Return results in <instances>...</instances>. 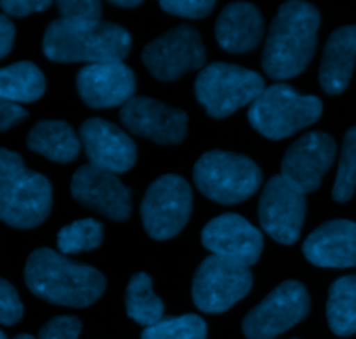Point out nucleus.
I'll return each instance as SVG.
<instances>
[{
	"mask_svg": "<svg viewBox=\"0 0 356 339\" xmlns=\"http://www.w3.org/2000/svg\"><path fill=\"white\" fill-rule=\"evenodd\" d=\"M263 93L264 80L259 73L222 61L205 66L195 82L198 103L214 118L229 117Z\"/></svg>",
	"mask_w": 356,
	"mask_h": 339,
	"instance_id": "423d86ee",
	"label": "nucleus"
},
{
	"mask_svg": "<svg viewBox=\"0 0 356 339\" xmlns=\"http://www.w3.org/2000/svg\"><path fill=\"white\" fill-rule=\"evenodd\" d=\"M312 306L308 291L298 281H287L270 292L243 319L247 339H275L306 319Z\"/></svg>",
	"mask_w": 356,
	"mask_h": 339,
	"instance_id": "1a4fd4ad",
	"label": "nucleus"
},
{
	"mask_svg": "<svg viewBox=\"0 0 356 339\" xmlns=\"http://www.w3.org/2000/svg\"><path fill=\"white\" fill-rule=\"evenodd\" d=\"M202 244L214 256L250 267L263 253V233L238 214H221L211 219L202 232Z\"/></svg>",
	"mask_w": 356,
	"mask_h": 339,
	"instance_id": "f3484780",
	"label": "nucleus"
},
{
	"mask_svg": "<svg viewBox=\"0 0 356 339\" xmlns=\"http://www.w3.org/2000/svg\"><path fill=\"white\" fill-rule=\"evenodd\" d=\"M45 77L35 63L19 61L0 68V97L10 103H31L42 97Z\"/></svg>",
	"mask_w": 356,
	"mask_h": 339,
	"instance_id": "5701e85b",
	"label": "nucleus"
},
{
	"mask_svg": "<svg viewBox=\"0 0 356 339\" xmlns=\"http://www.w3.org/2000/svg\"><path fill=\"white\" fill-rule=\"evenodd\" d=\"M28 148L58 164H68L80 153V136L63 120H42L28 134Z\"/></svg>",
	"mask_w": 356,
	"mask_h": 339,
	"instance_id": "4be33fe9",
	"label": "nucleus"
},
{
	"mask_svg": "<svg viewBox=\"0 0 356 339\" xmlns=\"http://www.w3.org/2000/svg\"><path fill=\"white\" fill-rule=\"evenodd\" d=\"M14 35H16V28L13 21L6 14H0V59L6 58L13 49Z\"/></svg>",
	"mask_w": 356,
	"mask_h": 339,
	"instance_id": "c9c22d12",
	"label": "nucleus"
},
{
	"mask_svg": "<svg viewBox=\"0 0 356 339\" xmlns=\"http://www.w3.org/2000/svg\"><path fill=\"white\" fill-rule=\"evenodd\" d=\"M141 58L155 79L172 82L205 65V47L193 26L181 24L149 42Z\"/></svg>",
	"mask_w": 356,
	"mask_h": 339,
	"instance_id": "9d476101",
	"label": "nucleus"
},
{
	"mask_svg": "<svg viewBox=\"0 0 356 339\" xmlns=\"http://www.w3.org/2000/svg\"><path fill=\"white\" fill-rule=\"evenodd\" d=\"M104 228L92 218L76 219L58 233V247L61 254H79L97 249L103 242Z\"/></svg>",
	"mask_w": 356,
	"mask_h": 339,
	"instance_id": "a878e982",
	"label": "nucleus"
},
{
	"mask_svg": "<svg viewBox=\"0 0 356 339\" xmlns=\"http://www.w3.org/2000/svg\"><path fill=\"white\" fill-rule=\"evenodd\" d=\"M132 38L120 24L106 21L54 19L44 33L45 58L56 63L124 61L131 52Z\"/></svg>",
	"mask_w": 356,
	"mask_h": 339,
	"instance_id": "7ed1b4c3",
	"label": "nucleus"
},
{
	"mask_svg": "<svg viewBox=\"0 0 356 339\" xmlns=\"http://www.w3.org/2000/svg\"><path fill=\"white\" fill-rule=\"evenodd\" d=\"M322 115V101L299 94L287 84H275L250 104L249 122L268 139H285L315 124Z\"/></svg>",
	"mask_w": 356,
	"mask_h": 339,
	"instance_id": "39448f33",
	"label": "nucleus"
},
{
	"mask_svg": "<svg viewBox=\"0 0 356 339\" xmlns=\"http://www.w3.org/2000/svg\"><path fill=\"white\" fill-rule=\"evenodd\" d=\"M207 326L198 315H181L162 319L159 324L146 327L141 339H205Z\"/></svg>",
	"mask_w": 356,
	"mask_h": 339,
	"instance_id": "bb28decb",
	"label": "nucleus"
},
{
	"mask_svg": "<svg viewBox=\"0 0 356 339\" xmlns=\"http://www.w3.org/2000/svg\"><path fill=\"white\" fill-rule=\"evenodd\" d=\"M252 284V271L247 265L212 254L198 267L191 296L202 312L222 313L245 298Z\"/></svg>",
	"mask_w": 356,
	"mask_h": 339,
	"instance_id": "0eeeda50",
	"label": "nucleus"
},
{
	"mask_svg": "<svg viewBox=\"0 0 356 339\" xmlns=\"http://www.w3.org/2000/svg\"><path fill=\"white\" fill-rule=\"evenodd\" d=\"M193 180L205 197L229 205L252 197L259 190L263 174L249 157L212 150L195 164Z\"/></svg>",
	"mask_w": 356,
	"mask_h": 339,
	"instance_id": "20e7f679",
	"label": "nucleus"
},
{
	"mask_svg": "<svg viewBox=\"0 0 356 339\" xmlns=\"http://www.w3.org/2000/svg\"><path fill=\"white\" fill-rule=\"evenodd\" d=\"M336 141L327 132H308L287 150L282 176L305 194L315 191L336 159Z\"/></svg>",
	"mask_w": 356,
	"mask_h": 339,
	"instance_id": "2eb2a0df",
	"label": "nucleus"
},
{
	"mask_svg": "<svg viewBox=\"0 0 356 339\" xmlns=\"http://www.w3.org/2000/svg\"><path fill=\"white\" fill-rule=\"evenodd\" d=\"M51 207V183L35 171L24 169L14 180L0 183V219L13 228H37L47 219Z\"/></svg>",
	"mask_w": 356,
	"mask_h": 339,
	"instance_id": "9b49d317",
	"label": "nucleus"
},
{
	"mask_svg": "<svg viewBox=\"0 0 356 339\" xmlns=\"http://www.w3.org/2000/svg\"><path fill=\"white\" fill-rule=\"evenodd\" d=\"M305 216V191L282 174L271 178L259 200V223L264 232L277 242L292 246L301 235Z\"/></svg>",
	"mask_w": 356,
	"mask_h": 339,
	"instance_id": "f8f14e48",
	"label": "nucleus"
},
{
	"mask_svg": "<svg viewBox=\"0 0 356 339\" xmlns=\"http://www.w3.org/2000/svg\"><path fill=\"white\" fill-rule=\"evenodd\" d=\"M82 331V322L76 317L61 315L42 326L38 339H76Z\"/></svg>",
	"mask_w": 356,
	"mask_h": 339,
	"instance_id": "2f4dec72",
	"label": "nucleus"
},
{
	"mask_svg": "<svg viewBox=\"0 0 356 339\" xmlns=\"http://www.w3.org/2000/svg\"><path fill=\"white\" fill-rule=\"evenodd\" d=\"M0 339H7V338H6V334H3L2 331H0Z\"/></svg>",
	"mask_w": 356,
	"mask_h": 339,
	"instance_id": "58836bf2",
	"label": "nucleus"
},
{
	"mask_svg": "<svg viewBox=\"0 0 356 339\" xmlns=\"http://www.w3.org/2000/svg\"><path fill=\"white\" fill-rule=\"evenodd\" d=\"M356 190V125L344 136L339 169L334 183L332 197L337 202H348Z\"/></svg>",
	"mask_w": 356,
	"mask_h": 339,
	"instance_id": "cd10ccee",
	"label": "nucleus"
},
{
	"mask_svg": "<svg viewBox=\"0 0 356 339\" xmlns=\"http://www.w3.org/2000/svg\"><path fill=\"white\" fill-rule=\"evenodd\" d=\"M76 89L90 108L124 107L136 94V75L122 61L97 63L80 70Z\"/></svg>",
	"mask_w": 356,
	"mask_h": 339,
	"instance_id": "a211bd4d",
	"label": "nucleus"
},
{
	"mask_svg": "<svg viewBox=\"0 0 356 339\" xmlns=\"http://www.w3.org/2000/svg\"><path fill=\"white\" fill-rule=\"evenodd\" d=\"M302 253L315 267H356V223L348 219L323 223L305 240Z\"/></svg>",
	"mask_w": 356,
	"mask_h": 339,
	"instance_id": "6ab92c4d",
	"label": "nucleus"
},
{
	"mask_svg": "<svg viewBox=\"0 0 356 339\" xmlns=\"http://www.w3.org/2000/svg\"><path fill=\"white\" fill-rule=\"evenodd\" d=\"M24 171L23 159L19 153L10 152V150L0 148V183L14 180Z\"/></svg>",
	"mask_w": 356,
	"mask_h": 339,
	"instance_id": "72a5a7b5",
	"label": "nucleus"
},
{
	"mask_svg": "<svg viewBox=\"0 0 356 339\" xmlns=\"http://www.w3.org/2000/svg\"><path fill=\"white\" fill-rule=\"evenodd\" d=\"M14 339H35V338L30 336V334H19V336H16Z\"/></svg>",
	"mask_w": 356,
	"mask_h": 339,
	"instance_id": "4c0bfd02",
	"label": "nucleus"
},
{
	"mask_svg": "<svg viewBox=\"0 0 356 339\" xmlns=\"http://www.w3.org/2000/svg\"><path fill=\"white\" fill-rule=\"evenodd\" d=\"M51 6L49 0H3L0 9L13 17H24L31 13H42Z\"/></svg>",
	"mask_w": 356,
	"mask_h": 339,
	"instance_id": "473e14b6",
	"label": "nucleus"
},
{
	"mask_svg": "<svg viewBox=\"0 0 356 339\" xmlns=\"http://www.w3.org/2000/svg\"><path fill=\"white\" fill-rule=\"evenodd\" d=\"M327 320L337 336H351L356 333V275L337 278L330 285Z\"/></svg>",
	"mask_w": 356,
	"mask_h": 339,
	"instance_id": "b1692460",
	"label": "nucleus"
},
{
	"mask_svg": "<svg viewBox=\"0 0 356 339\" xmlns=\"http://www.w3.org/2000/svg\"><path fill=\"white\" fill-rule=\"evenodd\" d=\"M80 141L90 166L108 173H125L138 160V148L131 136L104 118H87L80 125Z\"/></svg>",
	"mask_w": 356,
	"mask_h": 339,
	"instance_id": "dca6fc26",
	"label": "nucleus"
},
{
	"mask_svg": "<svg viewBox=\"0 0 356 339\" xmlns=\"http://www.w3.org/2000/svg\"><path fill=\"white\" fill-rule=\"evenodd\" d=\"M127 315L139 326L152 327L163 319V303L153 292V281L148 274L132 275L125 292Z\"/></svg>",
	"mask_w": 356,
	"mask_h": 339,
	"instance_id": "393cba45",
	"label": "nucleus"
},
{
	"mask_svg": "<svg viewBox=\"0 0 356 339\" xmlns=\"http://www.w3.org/2000/svg\"><path fill=\"white\" fill-rule=\"evenodd\" d=\"M24 282L37 298L73 308L92 305L106 289V278L99 270L75 263L49 247L30 254L24 265Z\"/></svg>",
	"mask_w": 356,
	"mask_h": 339,
	"instance_id": "f257e3e1",
	"label": "nucleus"
},
{
	"mask_svg": "<svg viewBox=\"0 0 356 339\" xmlns=\"http://www.w3.org/2000/svg\"><path fill=\"white\" fill-rule=\"evenodd\" d=\"M264 19L259 9L249 2H233L226 6L216 21V38L225 51L243 54L263 40Z\"/></svg>",
	"mask_w": 356,
	"mask_h": 339,
	"instance_id": "aec40b11",
	"label": "nucleus"
},
{
	"mask_svg": "<svg viewBox=\"0 0 356 339\" xmlns=\"http://www.w3.org/2000/svg\"><path fill=\"white\" fill-rule=\"evenodd\" d=\"M120 120L132 134L159 145H179L188 134V115L152 97H132L122 107Z\"/></svg>",
	"mask_w": 356,
	"mask_h": 339,
	"instance_id": "ddd939ff",
	"label": "nucleus"
},
{
	"mask_svg": "<svg viewBox=\"0 0 356 339\" xmlns=\"http://www.w3.org/2000/svg\"><path fill=\"white\" fill-rule=\"evenodd\" d=\"M214 6V0H165V2H160V7L165 13L186 17V19H200V17L209 16Z\"/></svg>",
	"mask_w": 356,
	"mask_h": 339,
	"instance_id": "c756f323",
	"label": "nucleus"
},
{
	"mask_svg": "<svg viewBox=\"0 0 356 339\" xmlns=\"http://www.w3.org/2000/svg\"><path fill=\"white\" fill-rule=\"evenodd\" d=\"M72 195L79 204L113 219L125 221L132 212L131 190L124 187L117 174L82 166L72 178Z\"/></svg>",
	"mask_w": 356,
	"mask_h": 339,
	"instance_id": "4468645a",
	"label": "nucleus"
},
{
	"mask_svg": "<svg viewBox=\"0 0 356 339\" xmlns=\"http://www.w3.org/2000/svg\"><path fill=\"white\" fill-rule=\"evenodd\" d=\"M193 209V194L184 178L165 174L153 181L141 202L146 233L155 240L176 237L186 226Z\"/></svg>",
	"mask_w": 356,
	"mask_h": 339,
	"instance_id": "6e6552de",
	"label": "nucleus"
},
{
	"mask_svg": "<svg viewBox=\"0 0 356 339\" xmlns=\"http://www.w3.org/2000/svg\"><path fill=\"white\" fill-rule=\"evenodd\" d=\"M356 61V24L334 31L323 49L320 65V84L327 94H343L350 86Z\"/></svg>",
	"mask_w": 356,
	"mask_h": 339,
	"instance_id": "412c9836",
	"label": "nucleus"
},
{
	"mask_svg": "<svg viewBox=\"0 0 356 339\" xmlns=\"http://www.w3.org/2000/svg\"><path fill=\"white\" fill-rule=\"evenodd\" d=\"M58 9L63 19L101 21V3L96 0H61Z\"/></svg>",
	"mask_w": 356,
	"mask_h": 339,
	"instance_id": "7c9ffc66",
	"label": "nucleus"
},
{
	"mask_svg": "<svg viewBox=\"0 0 356 339\" xmlns=\"http://www.w3.org/2000/svg\"><path fill=\"white\" fill-rule=\"evenodd\" d=\"M320 13L313 3L291 0L282 3L263 49L268 77L285 80L305 72L316 49Z\"/></svg>",
	"mask_w": 356,
	"mask_h": 339,
	"instance_id": "f03ea898",
	"label": "nucleus"
},
{
	"mask_svg": "<svg viewBox=\"0 0 356 339\" xmlns=\"http://www.w3.org/2000/svg\"><path fill=\"white\" fill-rule=\"evenodd\" d=\"M23 319V303L16 289L0 277V324L14 326Z\"/></svg>",
	"mask_w": 356,
	"mask_h": 339,
	"instance_id": "c85d7f7f",
	"label": "nucleus"
},
{
	"mask_svg": "<svg viewBox=\"0 0 356 339\" xmlns=\"http://www.w3.org/2000/svg\"><path fill=\"white\" fill-rule=\"evenodd\" d=\"M26 117L28 111L24 110V108L0 97V132L7 131V129H10L13 125L19 124V122L24 120Z\"/></svg>",
	"mask_w": 356,
	"mask_h": 339,
	"instance_id": "f704fd0d",
	"label": "nucleus"
},
{
	"mask_svg": "<svg viewBox=\"0 0 356 339\" xmlns=\"http://www.w3.org/2000/svg\"><path fill=\"white\" fill-rule=\"evenodd\" d=\"M111 6H117V7H125V9H132V7H139L141 6V0H113L110 2Z\"/></svg>",
	"mask_w": 356,
	"mask_h": 339,
	"instance_id": "e433bc0d",
	"label": "nucleus"
}]
</instances>
